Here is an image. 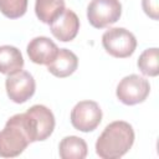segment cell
<instances>
[{
	"label": "cell",
	"mask_w": 159,
	"mask_h": 159,
	"mask_svg": "<svg viewBox=\"0 0 159 159\" xmlns=\"http://www.w3.org/2000/svg\"><path fill=\"white\" fill-rule=\"evenodd\" d=\"M134 143L133 127L124 120L109 123L96 142V153L102 159H118L123 157Z\"/></svg>",
	"instance_id": "obj_1"
},
{
	"label": "cell",
	"mask_w": 159,
	"mask_h": 159,
	"mask_svg": "<svg viewBox=\"0 0 159 159\" xmlns=\"http://www.w3.org/2000/svg\"><path fill=\"white\" fill-rule=\"evenodd\" d=\"M32 143L24 113L10 117L0 132V157L14 158L20 155Z\"/></svg>",
	"instance_id": "obj_2"
},
{
	"label": "cell",
	"mask_w": 159,
	"mask_h": 159,
	"mask_svg": "<svg viewBox=\"0 0 159 159\" xmlns=\"http://www.w3.org/2000/svg\"><path fill=\"white\" fill-rule=\"evenodd\" d=\"M102 46L116 58H127L137 47L135 36L124 27H112L102 35Z\"/></svg>",
	"instance_id": "obj_3"
},
{
	"label": "cell",
	"mask_w": 159,
	"mask_h": 159,
	"mask_svg": "<svg viewBox=\"0 0 159 159\" xmlns=\"http://www.w3.org/2000/svg\"><path fill=\"white\" fill-rule=\"evenodd\" d=\"M122 15L119 0H91L87 6L88 22L94 29H104L113 25Z\"/></svg>",
	"instance_id": "obj_4"
},
{
	"label": "cell",
	"mask_w": 159,
	"mask_h": 159,
	"mask_svg": "<svg viewBox=\"0 0 159 159\" xmlns=\"http://www.w3.org/2000/svg\"><path fill=\"white\" fill-rule=\"evenodd\" d=\"M26 122L32 137V142L47 139L55 129L53 113L42 104H35L25 112Z\"/></svg>",
	"instance_id": "obj_5"
},
{
	"label": "cell",
	"mask_w": 159,
	"mask_h": 159,
	"mask_svg": "<svg viewBox=\"0 0 159 159\" xmlns=\"http://www.w3.org/2000/svg\"><path fill=\"white\" fill-rule=\"evenodd\" d=\"M150 92L148 80L139 75H129L120 80L117 86V98L127 106H134L147 99Z\"/></svg>",
	"instance_id": "obj_6"
},
{
	"label": "cell",
	"mask_w": 159,
	"mask_h": 159,
	"mask_svg": "<svg viewBox=\"0 0 159 159\" xmlns=\"http://www.w3.org/2000/svg\"><path fill=\"white\" fill-rule=\"evenodd\" d=\"M70 119L75 129L88 133L99 125L102 120V109L94 101H81L72 108Z\"/></svg>",
	"instance_id": "obj_7"
},
{
	"label": "cell",
	"mask_w": 159,
	"mask_h": 159,
	"mask_svg": "<svg viewBox=\"0 0 159 159\" xmlns=\"http://www.w3.org/2000/svg\"><path fill=\"white\" fill-rule=\"evenodd\" d=\"M7 97L15 103H25L29 101L36 89V83L32 75L27 71H20L7 76L5 81Z\"/></svg>",
	"instance_id": "obj_8"
},
{
	"label": "cell",
	"mask_w": 159,
	"mask_h": 159,
	"mask_svg": "<svg viewBox=\"0 0 159 159\" xmlns=\"http://www.w3.org/2000/svg\"><path fill=\"white\" fill-rule=\"evenodd\" d=\"M50 30L57 40L62 42L72 41L77 36L78 30H80L78 16L76 15L75 11L70 9H65L50 24Z\"/></svg>",
	"instance_id": "obj_9"
},
{
	"label": "cell",
	"mask_w": 159,
	"mask_h": 159,
	"mask_svg": "<svg viewBox=\"0 0 159 159\" xmlns=\"http://www.w3.org/2000/svg\"><path fill=\"white\" fill-rule=\"evenodd\" d=\"M57 45L46 36H37L32 39L27 45V56L36 65L51 63L58 53Z\"/></svg>",
	"instance_id": "obj_10"
},
{
	"label": "cell",
	"mask_w": 159,
	"mask_h": 159,
	"mask_svg": "<svg viewBox=\"0 0 159 159\" xmlns=\"http://www.w3.org/2000/svg\"><path fill=\"white\" fill-rule=\"evenodd\" d=\"M77 67H78L77 56L67 48H60L55 60L47 65L48 72L58 78H65L71 76L77 70Z\"/></svg>",
	"instance_id": "obj_11"
},
{
	"label": "cell",
	"mask_w": 159,
	"mask_h": 159,
	"mask_svg": "<svg viewBox=\"0 0 159 159\" xmlns=\"http://www.w3.org/2000/svg\"><path fill=\"white\" fill-rule=\"evenodd\" d=\"M24 68V58L19 48L10 45L0 46V73L11 76Z\"/></svg>",
	"instance_id": "obj_12"
},
{
	"label": "cell",
	"mask_w": 159,
	"mask_h": 159,
	"mask_svg": "<svg viewBox=\"0 0 159 159\" xmlns=\"http://www.w3.org/2000/svg\"><path fill=\"white\" fill-rule=\"evenodd\" d=\"M87 143L76 135L65 137L58 145V154L62 159H83L87 157Z\"/></svg>",
	"instance_id": "obj_13"
},
{
	"label": "cell",
	"mask_w": 159,
	"mask_h": 159,
	"mask_svg": "<svg viewBox=\"0 0 159 159\" xmlns=\"http://www.w3.org/2000/svg\"><path fill=\"white\" fill-rule=\"evenodd\" d=\"M65 0H36L35 1V14L37 19L50 25L63 10Z\"/></svg>",
	"instance_id": "obj_14"
},
{
	"label": "cell",
	"mask_w": 159,
	"mask_h": 159,
	"mask_svg": "<svg viewBox=\"0 0 159 159\" xmlns=\"http://www.w3.org/2000/svg\"><path fill=\"white\" fill-rule=\"evenodd\" d=\"M138 68L140 72L149 77H155L159 75V66H158V48L152 47L144 50L139 58H138Z\"/></svg>",
	"instance_id": "obj_15"
},
{
	"label": "cell",
	"mask_w": 159,
	"mask_h": 159,
	"mask_svg": "<svg viewBox=\"0 0 159 159\" xmlns=\"http://www.w3.org/2000/svg\"><path fill=\"white\" fill-rule=\"evenodd\" d=\"M29 0H0V11L9 19H19L25 15Z\"/></svg>",
	"instance_id": "obj_16"
},
{
	"label": "cell",
	"mask_w": 159,
	"mask_h": 159,
	"mask_svg": "<svg viewBox=\"0 0 159 159\" xmlns=\"http://www.w3.org/2000/svg\"><path fill=\"white\" fill-rule=\"evenodd\" d=\"M142 7L150 19H159V0H142Z\"/></svg>",
	"instance_id": "obj_17"
}]
</instances>
